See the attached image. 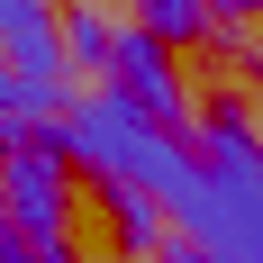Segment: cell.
I'll list each match as a JSON object with an SVG mask.
<instances>
[{"mask_svg": "<svg viewBox=\"0 0 263 263\" xmlns=\"http://www.w3.org/2000/svg\"><path fill=\"white\" fill-rule=\"evenodd\" d=\"M54 155H64V163H91V182H100V191H145L155 209H173V200L200 182V155H191L182 136H163L136 100H118L109 82H100V91H82V100H64Z\"/></svg>", "mask_w": 263, "mask_h": 263, "instance_id": "cell-1", "label": "cell"}, {"mask_svg": "<svg viewBox=\"0 0 263 263\" xmlns=\"http://www.w3.org/2000/svg\"><path fill=\"white\" fill-rule=\"evenodd\" d=\"M191 155H200V182L163 218L182 227V245H200L218 263H263V127L218 109Z\"/></svg>", "mask_w": 263, "mask_h": 263, "instance_id": "cell-2", "label": "cell"}, {"mask_svg": "<svg viewBox=\"0 0 263 263\" xmlns=\"http://www.w3.org/2000/svg\"><path fill=\"white\" fill-rule=\"evenodd\" d=\"M64 209H73L64 155L54 145H0V218L27 236H64Z\"/></svg>", "mask_w": 263, "mask_h": 263, "instance_id": "cell-3", "label": "cell"}, {"mask_svg": "<svg viewBox=\"0 0 263 263\" xmlns=\"http://www.w3.org/2000/svg\"><path fill=\"white\" fill-rule=\"evenodd\" d=\"M109 91L136 100L163 136H182V118H191V91H182V73H173V54H163L155 36H136V27L118 36V54H109Z\"/></svg>", "mask_w": 263, "mask_h": 263, "instance_id": "cell-4", "label": "cell"}, {"mask_svg": "<svg viewBox=\"0 0 263 263\" xmlns=\"http://www.w3.org/2000/svg\"><path fill=\"white\" fill-rule=\"evenodd\" d=\"M0 54H9L18 82L64 91V18H54V0H9L0 9Z\"/></svg>", "mask_w": 263, "mask_h": 263, "instance_id": "cell-5", "label": "cell"}, {"mask_svg": "<svg viewBox=\"0 0 263 263\" xmlns=\"http://www.w3.org/2000/svg\"><path fill=\"white\" fill-rule=\"evenodd\" d=\"M118 36H127V27L109 18V9H91V0H82L73 18H64V73H100V82H109V54H118Z\"/></svg>", "mask_w": 263, "mask_h": 263, "instance_id": "cell-6", "label": "cell"}, {"mask_svg": "<svg viewBox=\"0 0 263 263\" xmlns=\"http://www.w3.org/2000/svg\"><path fill=\"white\" fill-rule=\"evenodd\" d=\"M100 200H109V227H118V245H127L136 263L163 254V209L145 200V191H100Z\"/></svg>", "mask_w": 263, "mask_h": 263, "instance_id": "cell-7", "label": "cell"}, {"mask_svg": "<svg viewBox=\"0 0 263 263\" xmlns=\"http://www.w3.org/2000/svg\"><path fill=\"white\" fill-rule=\"evenodd\" d=\"M136 36L191 46V36H209V0H136Z\"/></svg>", "mask_w": 263, "mask_h": 263, "instance_id": "cell-8", "label": "cell"}, {"mask_svg": "<svg viewBox=\"0 0 263 263\" xmlns=\"http://www.w3.org/2000/svg\"><path fill=\"white\" fill-rule=\"evenodd\" d=\"M0 263H73V245L64 236H27V227L0 218Z\"/></svg>", "mask_w": 263, "mask_h": 263, "instance_id": "cell-9", "label": "cell"}, {"mask_svg": "<svg viewBox=\"0 0 263 263\" xmlns=\"http://www.w3.org/2000/svg\"><path fill=\"white\" fill-rule=\"evenodd\" d=\"M163 263H218V254H200V245H163Z\"/></svg>", "mask_w": 263, "mask_h": 263, "instance_id": "cell-10", "label": "cell"}, {"mask_svg": "<svg viewBox=\"0 0 263 263\" xmlns=\"http://www.w3.org/2000/svg\"><path fill=\"white\" fill-rule=\"evenodd\" d=\"M227 9H245V18H263V0H227Z\"/></svg>", "mask_w": 263, "mask_h": 263, "instance_id": "cell-11", "label": "cell"}, {"mask_svg": "<svg viewBox=\"0 0 263 263\" xmlns=\"http://www.w3.org/2000/svg\"><path fill=\"white\" fill-rule=\"evenodd\" d=\"M0 91H9V54H0Z\"/></svg>", "mask_w": 263, "mask_h": 263, "instance_id": "cell-12", "label": "cell"}, {"mask_svg": "<svg viewBox=\"0 0 263 263\" xmlns=\"http://www.w3.org/2000/svg\"><path fill=\"white\" fill-rule=\"evenodd\" d=\"M0 9H9V0H0Z\"/></svg>", "mask_w": 263, "mask_h": 263, "instance_id": "cell-13", "label": "cell"}]
</instances>
